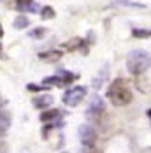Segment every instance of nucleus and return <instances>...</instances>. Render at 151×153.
<instances>
[{"label":"nucleus","mask_w":151,"mask_h":153,"mask_svg":"<svg viewBox=\"0 0 151 153\" xmlns=\"http://www.w3.org/2000/svg\"><path fill=\"white\" fill-rule=\"evenodd\" d=\"M51 104H53V97H51V95H39V97H35V99H33V106L41 107V109L49 107Z\"/></svg>","instance_id":"6e6552de"},{"label":"nucleus","mask_w":151,"mask_h":153,"mask_svg":"<svg viewBox=\"0 0 151 153\" xmlns=\"http://www.w3.org/2000/svg\"><path fill=\"white\" fill-rule=\"evenodd\" d=\"M61 116V113L58 109H55V107H49V109H46L41 113V122L44 123H51V122H56L58 118Z\"/></svg>","instance_id":"423d86ee"},{"label":"nucleus","mask_w":151,"mask_h":153,"mask_svg":"<svg viewBox=\"0 0 151 153\" xmlns=\"http://www.w3.org/2000/svg\"><path fill=\"white\" fill-rule=\"evenodd\" d=\"M86 92H88L86 86H74V88L67 90L65 95H63V104H67L69 107H76L86 97Z\"/></svg>","instance_id":"7ed1b4c3"},{"label":"nucleus","mask_w":151,"mask_h":153,"mask_svg":"<svg viewBox=\"0 0 151 153\" xmlns=\"http://www.w3.org/2000/svg\"><path fill=\"white\" fill-rule=\"evenodd\" d=\"M151 67V56L144 49H134L128 56H127V69L130 74L141 76L144 74Z\"/></svg>","instance_id":"f257e3e1"},{"label":"nucleus","mask_w":151,"mask_h":153,"mask_svg":"<svg viewBox=\"0 0 151 153\" xmlns=\"http://www.w3.org/2000/svg\"><path fill=\"white\" fill-rule=\"evenodd\" d=\"M61 153H69V152H61Z\"/></svg>","instance_id":"a211bd4d"},{"label":"nucleus","mask_w":151,"mask_h":153,"mask_svg":"<svg viewBox=\"0 0 151 153\" xmlns=\"http://www.w3.org/2000/svg\"><path fill=\"white\" fill-rule=\"evenodd\" d=\"M61 56H63V53H61L60 49H49V51L39 53V58L46 60V62H56V60H60Z\"/></svg>","instance_id":"0eeeda50"},{"label":"nucleus","mask_w":151,"mask_h":153,"mask_svg":"<svg viewBox=\"0 0 151 153\" xmlns=\"http://www.w3.org/2000/svg\"><path fill=\"white\" fill-rule=\"evenodd\" d=\"M9 116L7 114H4V113H0V134H4L5 130H7V127H9Z\"/></svg>","instance_id":"ddd939ff"},{"label":"nucleus","mask_w":151,"mask_h":153,"mask_svg":"<svg viewBox=\"0 0 151 153\" xmlns=\"http://www.w3.org/2000/svg\"><path fill=\"white\" fill-rule=\"evenodd\" d=\"M132 35L137 39H148V37H151V30L150 28H134Z\"/></svg>","instance_id":"9b49d317"},{"label":"nucleus","mask_w":151,"mask_h":153,"mask_svg":"<svg viewBox=\"0 0 151 153\" xmlns=\"http://www.w3.org/2000/svg\"><path fill=\"white\" fill-rule=\"evenodd\" d=\"M46 33H47V30H46L44 27H37V28L30 30L28 37H32V39H42V37H44Z\"/></svg>","instance_id":"f8f14e48"},{"label":"nucleus","mask_w":151,"mask_h":153,"mask_svg":"<svg viewBox=\"0 0 151 153\" xmlns=\"http://www.w3.org/2000/svg\"><path fill=\"white\" fill-rule=\"evenodd\" d=\"M32 2H33V0H16V5H18L19 11H27Z\"/></svg>","instance_id":"2eb2a0df"},{"label":"nucleus","mask_w":151,"mask_h":153,"mask_svg":"<svg viewBox=\"0 0 151 153\" xmlns=\"http://www.w3.org/2000/svg\"><path fill=\"white\" fill-rule=\"evenodd\" d=\"M2 152H5V146H4V143L0 141V153H2Z\"/></svg>","instance_id":"f3484780"},{"label":"nucleus","mask_w":151,"mask_h":153,"mask_svg":"<svg viewBox=\"0 0 151 153\" xmlns=\"http://www.w3.org/2000/svg\"><path fill=\"white\" fill-rule=\"evenodd\" d=\"M28 23H30V21H28V18L21 14V16H18V18L14 19V28L23 30V28H27V27H28Z\"/></svg>","instance_id":"9d476101"},{"label":"nucleus","mask_w":151,"mask_h":153,"mask_svg":"<svg viewBox=\"0 0 151 153\" xmlns=\"http://www.w3.org/2000/svg\"><path fill=\"white\" fill-rule=\"evenodd\" d=\"M0 49H2V46H0Z\"/></svg>","instance_id":"aec40b11"},{"label":"nucleus","mask_w":151,"mask_h":153,"mask_svg":"<svg viewBox=\"0 0 151 153\" xmlns=\"http://www.w3.org/2000/svg\"><path fill=\"white\" fill-rule=\"evenodd\" d=\"M41 16H42V19H51V18H55V11H53V7H49V5H46L41 9Z\"/></svg>","instance_id":"4468645a"},{"label":"nucleus","mask_w":151,"mask_h":153,"mask_svg":"<svg viewBox=\"0 0 151 153\" xmlns=\"http://www.w3.org/2000/svg\"><path fill=\"white\" fill-rule=\"evenodd\" d=\"M107 97H109V100L114 106H127V104L132 102V92L127 88V85H125L123 79H116V81L111 83Z\"/></svg>","instance_id":"f03ea898"},{"label":"nucleus","mask_w":151,"mask_h":153,"mask_svg":"<svg viewBox=\"0 0 151 153\" xmlns=\"http://www.w3.org/2000/svg\"><path fill=\"white\" fill-rule=\"evenodd\" d=\"M77 132H79L81 144H83L84 148H93V146H95V141H97V132H95V128H93V127H90L88 123H83V125L77 128Z\"/></svg>","instance_id":"20e7f679"},{"label":"nucleus","mask_w":151,"mask_h":153,"mask_svg":"<svg viewBox=\"0 0 151 153\" xmlns=\"http://www.w3.org/2000/svg\"><path fill=\"white\" fill-rule=\"evenodd\" d=\"M28 90H33V92H41V90H46L44 86H37V85H28Z\"/></svg>","instance_id":"dca6fc26"},{"label":"nucleus","mask_w":151,"mask_h":153,"mask_svg":"<svg viewBox=\"0 0 151 153\" xmlns=\"http://www.w3.org/2000/svg\"><path fill=\"white\" fill-rule=\"evenodd\" d=\"M63 48H65L67 51H77V49L83 48V39H81V37H72L69 42L63 44Z\"/></svg>","instance_id":"1a4fd4ad"},{"label":"nucleus","mask_w":151,"mask_h":153,"mask_svg":"<svg viewBox=\"0 0 151 153\" xmlns=\"http://www.w3.org/2000/svg\"><path fill=\"white\" fill-rule=\"evenodd\" d=\"M0 104H2V100H0Z\"/></svg>","instance_id":"6ab92c4d"},{"label":"nucleus","mask_w":151,"mask_h":153,"mask_svg":"<svg viewBox=\"0 0 151 153\" xmlns=\"http://www.w3.org/2000/svg\"><path fill=\"white\" fill-rule=\"evenodd\" d=\"M106 109V102L98 97V95H93L90 100V106H88V114H98V113H102Z\"/></svg>","instance_id":"39448f33"}]
</instances>
